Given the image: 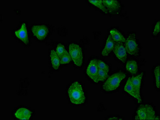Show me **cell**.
<instances>
[{
	"mask_svg": "<svg viewBox=\"0 0 160 120\" xmlns=\"http://www.w3.org/2000/svg\"><path fill=\"white\" fill-rule=\"evenodd\" d=\"M125 49L126 52L131 55H138L139 49L136 39V34L134 33L130 34L126 39L125 42Z\"/></svg>",
	"mask_w": 160,
	"mask_h": 120,
	"instance_id": "5b68a950",
	"label": "cell"
},
{
	"mask_svg": "<svg viewBox=\"0 0 160 120\" xmlns=\"http://www.w3.org/2000/svg\"><path fill=\"white\" fill-rule=\"evenodd\" d=\"M113 52L117 58L125 63L127 59V52L122 43H115Z\"/></svg>",
	"mask_w": 160,
	"mask_h": 120,
	"instance_id": "8992f818",
	"label": "cell"
},
{
	"mask_svg": "<svg viewBox=\"0 0 160 120\" xmlns=\"http://www.w3.org/2000/svg\"><path fill=\"white\" fill-rule=\"evenodd\" d=\"M15 33L16 37L22 40L25 44H27L28 43V36L26 24H22L20 29L15 31Z\"/></svg>",
	"mask_w": 160,
	"mask_h": 120,
	"instance_id": "8fae6325",
	"label": "cell"
},
{
	"mask_svg": "<svg viewBox=\"0 0 160 120\" xmlns=\"http://www.w3.org/2000/svg\"><path fill=\"white\" fill-rule=\"evenodd\" d=\"M143 75V73H142L135 77H130L132 84V85L133 87L134 88L139 99L138 103L142 102V99L140 95V89Z\"/></svg>",
	"mask_w": 160,
	"mask_h": 120,
	"instance_id": "9c48e42d",
	"label": "cell"
},
{
	"mask_svg": "<svg viewBox=\"0 0 160 120\" xmlns=\"http://www.w3.org/2000/svg\"><path fill=\"white\" fill-rule=\"evenodd\" d=\"M66 51L65 47L62 44H59L58 45L57 48V53L60 58L62 56Z\"/></svg>",
	"mask_w": 160,
	"mask_h": 120,
	"instance_id": "7402d4cb",
	"label": "cell"
},
{
	"mask_svg": "<svg viewBox=\"0 0 160 120\" xmlns=\"http://www.w3.org/2000/svg\"><path fill=\"white\" fill-rule=\"evenodd\" d=\"M110 33L111 36L115 43H125V38L117 29H112L110 31Z\"/></svg>",
	"mask_w": 160,
	"mask_h": 120,
	"instance_id": "5bb4252c",
	"label": "cell"
},
{
	"mask_svg": "<svg viewBox=\"0 0 160 120\" xmlns=\"http://www.w3.org/2000/svg\"><path fill=\"white\" fill-rule=\"evenodd\" d=\"M68 95L71 103L75 105L83 104L86 99L82 85L77 81L74 82L70 86Z\"/></svg>",
	"mask_w": 160,
	"mask_h": 120,
	"instance_id": "6da1fadb",
	"label": "cell"
},
{
	"mask_svg": "<svg viewBox=\"0 0 160 120\" xmlns=\"http://www.w3.org/2000/svg\"><path fill=\"white\" fill-rule=\"evenodd\" d=\"M104 5L107 9L108 12L112 13L117 12L120 9L121 5L119 1L116 0L103 1Z\"/></svg>",
	"mask_w": 160,
	"mask_h": 120,
	"instance_id": "30bf717a",
	"label": "cell"
},
{
	"mask_svg": "<svg viewBox=\"0 0 160 120\" xmlns=\"http://www.w3.org/2000/svg\"><path fill=\"white\" fill-rule=\"evenodd\" d=\"M31 114V112L24 108H19L15 113L16 118L20 120H29Z\"/></svg>",
	"mask_w": 160,
	"mask_h": 120,
	"instance_id": "4fadbf2b",
	"label": "cell"
},
{
	"mask_svg": "<svg viewBox=\"0 0 160 120\" xmlns=\"http://www.w3.org/2000/svg\"><path fill=\"white\" fill-rule=\"evenodd\" d=\"M124 90L125 91L129 93L130 95L132 96L134 98L137 99L138 102L139 99L137 97V93H136L134 88L133 87L132 85V84L130 78H128V80L127 82H126L125 86L124 88Z\"/></svg>",
	"mask_w": 160,
	"mask_h": 120,
	"instance_id": "9a60e30c",
	"label": "cell"
},
{
	"mask_svg": "<svg viewBox=\"0 0 160 120\" xmlns=\"http://www.w3.org/2000/svg\"><path fill=\"white\" fill-rule=\"evenodd\" d=\"M32 31L33 35L39 40H42L45 38L48 33V29L45 25H34L32 28Z\"/></svg>",
	"mask_w": 160,
	"mask_h": 120,
	"instance_id": "ba28073f",
	"label": "cell"
},
{
	"mask_svg": "<svg viewBox=\"0 0 160 120\" xmlns=\"http://www.w3.org/2000/svg\"><path fill=\"white\" fill-rule=\"evenodd\" d=\"M109 120H122V119H120V118H118V117H111V118H109Z\"/></svg>",
	"mask_w": 160,
	"mask_h": 120,
	"instance_id": "d4e9b609",
	"label": "cell"
},
{
	"mask_svg": "<svg viewBox=\"0 0 160 120\" xmlns=\"http://www.w3.org/2000/svg\"><path fill=\"white\" fill-rule=\"evenodd\" d=\"M69 51L74 64L77 66L81 67L83 60L82 49L78 44L72 43L69 46Z\"/></svg>",
	"mask_w": 160,
	"mask_h": 120,
	"instance_id": "277c9868",
	"label": "cell"
},
{
	"mask_svg": "<svg viewBox=\"0 0 160 120\" xmlns=\"http://www.w3.org/2000/svg\"><path fill=\"white\" fill-rule=\"evenodd\" d=\"M136 120H160L159 117H156L153 107L149 104L140 105L137 111Z\"/></svg>",
	"mask_w": 160,
	"mask_h": 120,
	"instance_id": "3957f363",
	"label": "cell"
},
{
	"mask_svg": "<svg viewBox=\"0 0 160 120\" xmlns=\"http://www.w3.org/2000/svg\"><path fill=\"white\" fill-rule=\"evenodd\" d=\"M60 63L63 65V64L68 63L71 61V59L70 54L68 53V52L66 51L62 56L60 58Z\"/></svg>",
	"mask_w": 160,
	"mask_h": 120,
	"instance_id": "ffe728a7",
	"label": "cell"
},
{
	"mask_svg": "<svg viewBox=\"0 0 160 120\" xmlns=\"http://www.w3.org/2000/svg\"><path fill=\"white\" fill-rule=\"evenodd\" d=\"M98 60H92L89 62L88 69L87 70V74L88 76L95 83H97V77L98 72Z\"/></svg>",
	"mask_w": 160,
	"mask_h": 120,
	"instance_id": "52a82bcc",
	"label": "cell"
},
{
	"mask_svg": "<svg viewBox=\"0 0 160 120\" xmlns=\"http://www.w3.org/2000/svg\"><path fill=\"white\" fill-rule=\"evenodd\" d=\"M160 66L156 67L154 69V73L155 76L156 84L157 88L160 89Z\"/></svg>",
	"mask_w": 160,
	"mask_h": 120,
	"instance_id": "44dd1931",
	"label": "cell"
},
{
	"mask_svg": "<svg viewBox=\"0 0 160 120\" xmlns=\"http://www.w3.org/2000/svg\"><path fill=\"white\" fill-rule=\"evenodd\" d=\"M126 76V75L122 72L113 74L104 83V90L108 92L116 90L120 86L121 82Z\"/></svg>",
	"mask_w": 160,
	"mask_h": 120,
	"instance_id": "7a4b0ae2",
	"label": "cell"
},
{
	"mask_svg": "<svg viewBox=\"0 0 160 120\" xmlns=\"http://www.w3.org/2000/svg\"><path fill=\"white\" fill-rule=\"evenodd\" d=\"M108 76V72L103 70H98V72L97 77V83L99 81H104L107 79Z\"/></svg>",
	"mask_w": 160,
	"mask_h": 120,
	"instance_id": "d6986e66",
	"label": "cell"
},
{
	"mask_svg": "<svg viewBox=\"0 0 160 120\" xmlns=\"http://www.w3.org/2000/svg\"><path fill=\"white\" fill-rule=\"evenodd\" d=\"M115 44V42L110 35L109 36L107 40L106 44L104 48L103 51H102V55L103 56L108 57L109 54H110V53L111 52L112 50H113Z\"/></svg>",
	"mask_w": 160,
	"mask_h": 120,
	"instance_id": "7c38bea8",
	"label": "cell"
},
{
	"mask_svg": "<svg viewBox=\"0 0 160 120\" xmlns=\"http://www.w3.org/2000/svg\"><path fill=\"white\" fill-rule=\"evenodd\" d=\"M90 3H92L95 7H97L99 9L103 11V12L106 13H108V12L106 9V7L104 5L103 1L99 0V1H89Z\"/></svg>",
	"mask_w": 160,
	"mask_h": 120,
	"instance_id": "ac0fdd59",
	"label": "cell"
},
{
	"mask_svg": "<svg viewBox=\"0 0 160 120\" xmlns=\"http://www.w3.org/2000/svg\"><path fill=\"white\" fill-rule=\"evenodd\" d=\"M126 69L127 71L134 75L137 74L138 72V65L137 62L135 61H129L126 65Z\"/></svg>",
	"mask_w": 160,
	"mask_h": 120,
	"instance_id": "e0dca14e",
	"label": "cell"
},
{
	"mask_svg": "<svg viewBox=\"0 0 160 120\" xmlns=\"http://www.w3.org/2000/svg\"><path fill=\"white\" fill-rule=\"evenodd\" d=\"M50 57L53 68L56 70L58 69L60 66V58L57 52L54 50H52Z\"/></svg>",
	"mask_w": 160,
	"mask_h": 120,
	"instance_id": "2e32d148",
	"label": "cell"
},
{
	"mask_svg": "<svg viewBox=\"0 0 160 120\" xmlns=\"http://www.w3.org/2000/svg\"><path fill=\"white\" fill-rule=\"evenodd\" d=\"M160 32V21L157 22L154 26L153 31L152 32L153 35H157Z\"/></svg>",
	"mask_w": 160,
	"mask_h": 120,
	"instance_id": "cb8c5ba5",
	"label": "cell"
},
{
	"mask_svg": "<svg viewBox=\"0 0 160 120\" xmlns=\"http://www.w3.org/2000/svg\"><path fill=\"white\" fill-rule=\"evenodd\" d=\"M98 69L106 71V72H109V67L107 65H106L104 62L101 60H98Z\"/></svg>",
	"mask_w": 160,
	"mask_h": 120,
	"instance_id": "603a6c76",
	"label": "cell"
}]
</instances>
